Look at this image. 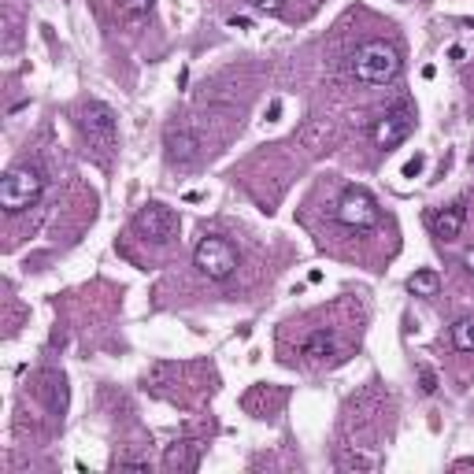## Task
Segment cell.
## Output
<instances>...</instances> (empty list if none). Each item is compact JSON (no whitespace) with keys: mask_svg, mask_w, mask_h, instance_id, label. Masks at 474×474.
Instances as JSON below:
<instances>
[{"mask_svg":"<svg viewBox=\"0 0 474 474\" xmlns=\"http://www.w3.org/2000/svg\"><path fill=\"white\" fill-rule=\"evenodd\" d=\"M37 393H41V400L49 404V411H56V415H64L67 411V378L60 374V370H44L41 378H37Z\"/></svg>","mask_w":474,"mask_h":474,"instance_id":"30bf717a","label":"cell"},{"mask_svg":"<svg viewBox=\"0 0 474 474\" xmlns=\"http://www.w3.org/2000/svg\"><path fill=\"white\" fill-rule=\"evenodd\" d=\"M237 263H242V256H237V249L226 242V237H219V233L201 237L197 249H193V267H197L208 281H226V278H233Z\"/></svg>","mask_w":474,"mask_h":474,"instance_id":"277c9868","label":"cell"},{"mask_svg":"<svg viewBox=\"0 0 474 474\" xmlns=\"http://www.w3.org/2000/svg\"><path fill=\"white\" fill-rule=\"evenodd\" d=\"M467 197H459L456 204H449V208H438L434 215H430V230H434V237L438 242H456V237L463 233V222H467Z\"/></svg>","mask_w":474,"mask_h":474,"instance_id":"9c48e42d","label":"cell"},{"mask_svg":"<svg viewBox=\"0 0 474 474\" xmlns=\"http://www.w3.org/2000/svg\"><path fill=\"white\" fill-rule=\"evenodd\" d=\"M78 130L85 137V145L97 153V156H112L119 149V123L115 112L104 101H89L78 112Z\"/></svg>","mask_w":474,"mask_h":474,"instance_id":"3957f363","label":"cell"},{"mask_svg":"<svg viewBox=\"0 0 474 474\" xmlns=\"http://www.w3.org/2000/svg\"><path fill=\"white\" fill-rule=\"evenodd\" d=\"M163 156H167V163H174V167L197 163V156H201V137H197L193 130H185V126H167V133H163Z\"/></svg>","mask_w":474,"mask_h":474,"instance_id":"ba28073f","label":"cell"},{"mask_svg":"<svg viewBox=\"0 0 474 474\" xmlns=\"http://www.w3.org/2000/svg\"><path fill=\"white\" fill-rule=\"evenodd\" d=\"M419 382H422V393H434L438 390V374L430 367H419Z\"/></svg>","mask_w":474,"mask_h":474,"instance_id":"2e32d148","label":"cell"},{"mask_svg":"<svg viewBox=\"0 0 474 474\" xmlns=\"http://www.w3.org/2000/svg\"><path fill=\"white\" fill-rule=\"evenodd\" d=\"M411 130H415V108L408 101H400L397 108H390L370 126V137H374L378 149H393V145H400V141L411 137Z\"/></svg>","mask_w":474,"mask_h":474,"instance_id":"52a82bcc","label":"cell"},{"mask_svg":"<svg viewBox=\"0 0 474 474\" xmlns=\"http://www.w3.org/2000/svg\"><path fill=\"white\" fill-rule=\"evenodd\" d=\"M449 338H452V349H456V352H474V315L456 319L452 330H449Z\"/></svg>","mask_w":474,"mask_h":474,"instance_id":"4fadbf2b","label":"cell"},{"mask_svg":"<svg viewBox=\"0 0 474 474\" xmlns=\"http://www.w3.org/2000/svg\"><path fill=\"white\" fill-rule=\"evenodd\" d=\"M163 463H167V470H197L201 467V445H171Z\"/></svg>","mask_w":474,"mask_h":474,"instance_id":"7c38bea8","label":"cell"},{"mask_svg":"<svg viewBox=\"0 0 474 474\" xmlns=\"http://www.w3.org/2000/svg\"><path fill=\"white\" fill-rule=\"evenodd\" d=\"M281 5H286V0H252V8H256V12H263V15H278V12H281Z\"/></svg>","mask_w":474,"mask_h":474,"instance_id":"e0dca14e","label":"cell"},{"mask_svg":"<svg viewBox=\"0 0 474 474\" xmlns=\"http://www.w3.org/2000/svg\"><path fill=\"white\" fill-rule=\"evenodd\" d=\"M463 263H467V271H470V274H474V249H470V252H467V256H463Z\"/></svg>","mask_w":474,"mask_h":474,"instance_id":"d6986e66","label":"cell"},{"mask_svg":"<svg viewBox=\"0 0 474 474\" xmlns=\"http://www.w3.org/2000/svg\"><path fill=\"white\" fill-rule=\"evenodd\" d=\"M44 197V171L34 163H15L0 178V208L5 212H26Z\"/></svg>","mask_w":474,"mask_h":474,"instance_id":"7a4b0ae2","label":"cell"},{"mask_svg":"<svg viewBox=\"0 0 474 474\" xmlns=\"http://www.w3.org/2000/svg\"><path fill=\"white\" fill-rule=\"evenodd\" d=\"M419 171H422V156H415V160H411V163L404 167V174H408V178H415Z\"/></svg>","mask_w":474,"mask_h":474,"instance_id":"ac0fdd59","label":"cell"},{"mask_svg":"<svg viewBox=\"0 0 474 474\" xmlns=\"http://www.w3.org/2000/svg\"><path fill=\"white\" fill-rule=\"evenodd\" d=\"M438 286H441V278H438L434 271H415V274L408 278V293H415V297H434Z\"/></svg>","mask_w":474,"mask_h":474,"instance_id":"5bb4252c","label":"cell"},{"mask_svg":"<svg viewBox=\"0 0 474 474\" xmlns=\"http://www.w3.org/2000/svg\"><path fill=\"white\" fill-rule=\"evenodd\" d=\"M470 167H474V153H470Z\"/></svg>","mask_w":474,"mask_h":474,"instance_id":"ffe728a7","label":"cell"},{"mask_svg":"<svg viewBox=\"0 0 474 474\" xmlns=\"http://www.w3.org/2000/svg\"><path fill=\"white\" fill-rule=\"evenodd\" d=\"M334 219L345 230L367 233V230H374L378 222H382V208H378V201L367 193L363 185H349L345 193L338 197V204H334Z\"/></svg>","mask_w":474,"mask_h":474,"instance_id":"5b68a950","label":"cell"},{"mask_svg":"<svg viewBox=\"0 0 474 474\" xmlns=\"http://www.w3.org/2000/svg\"><path fill=\"white\" fill-rule=\"evenodd\" d=\"M123 12H126L130 19H145V15L153 12V0H123Z\"/></svg>","mask_w":474,"mask_h":474,"instance_id":"9a60e30c","label":"cell"},{"mask_svg":"<svg viewBox=\"0 0 474 474\" xmlns=\"http://www.w3.org/2000/svg\"><path fill=\"white\" fill-rule=\"evenodd\" d=\"M133 230H137V237H145V242H153V245H167L178 237V212L153 201L133 215Z\"/></svg>","mask_w":474,"mask_h":474,"instance_id":"8992f818","label":"cell"},{"mask_svg":"<svg viewBox=\"0 0 474 474\" xmlns=\"http://www.w3.org/2000/svg\"><path fill=\"white\" fill-rule=\"evenodd\" d=\"M352 74L360 85H390L400 74V53L386 41H367L352 56Z\"/></svg>","mask_w":474,"mask_h":474,"instance_id":"6da1fadb","label":"cell"},{"mask_svg":"<svg viewBox=\"0 0 474 474\" xmlns=\"http://www.w3.org/2000/svg\"><path fill=\"white\" fill-rule=\"evenodd\" d=\"M301 352L308 360H330V356H338V334L334 330H311V334L304 338Z\"/></svg>","mask_w":474,"mask_h":474,"instance_id":"8fae6325","label":"cell"}]
</instances>
